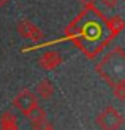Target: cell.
Masks as SVG:
<instances>
[{"label":"cell","instance_id":"277c9868","mask_svg":"<svg viewBox=\"0 0 125 130\" xmlns=\"http://www.w3.org/2000/svg\"><path fill=\"white\" fill-rule=\"evenodd\" d=\"M13 105H14V108H17L24 116H27L30 111H33L38 106V99L32 90L24 89L13 99Z\"/></svg>","mask_w":125,"mask_h":130},{"label":"cell","instance_id":"7a4b0ae2","mask_svg":"<svg viewBox=\"0 0 125 130\" xmlns=\"http://www.w3.org/2000/svg\"><path fill=\"white\" fill-rule=\"evenodd\" d=\"M97 71L111 87L125 83V53L120 46H116L97 63Z\"/></svg>","mask_w":125,"mask_h":130},{"label":"cell","instance_id":"2e32d148","mask_svg":"<svg viewBox=\"0 0 125 130\" xmlns=\"http://www.w3.org/2000/svg\"><path fill=\"white\" fill-rule=\"evenodd\" d=\"M6 2H8V0H0V6H3V5H5Z\"/></svg>","mask_w":125,"mask_h":130},{"label":"cell","instance_id":"8fae6325","mask_svg":"<svg viewBox=\"0 0 125 130\" xmlns=\"http://www.w3.org/2000/svg\"><path fill=\"white\" fill-rule=\"evenodd\" d=\"M113 94H114V97L119 102H123L125 100V83L123 84H119V86H116V87H113Z\"/></svg>","mask_w":125,"mask_h":130},{"label":"cell","instance_id":"6da1fadb","mask_svg":"<svg viewBox=\"0 0 125 130\" xmlns=\"http://www.w3.org/2000/svg\"><path fill=\"white\" fill-rule=\"evenodd\" d=\"M65 37L89 59H95L113 40L108 29V18L97 6L84 8L67 25Z\"/></svg>","mask_w":125,"mask_h":130},{"label":"cell","instance_id":"ba28073f","mask_svg":"<svg viewBox=\"0 0 125 130\" xmlns=\"http://www.w3.org/2000/svg\"><path fill=\"white\" fill-rule=\"evenodd\" d=\"M123 27H125V21L120 14H116V16L108 19V29H109V34L113 35V38H116L119 35L123 30Z\"/></svg>","mask_w":125,"mask_h":130},{"label":"cell","instance_id":"52a82bcc","mask_svg":"<svg viewBox=\"0 0 125 130\" xmlns=\"http://www.w3.org/2000/svg\"><path fill=\"white\" fill-rule=\"evenodd\" d=\"M35 90H37L35 95H38L40 99H51V97L54 95V84L49 79H41L37 84Z\"/></svg>","mask_w":125,"mask_h":130},{"label":"cell","instance_id":"5bb4252c","mask_svg":"<svg viewBox=\"0 0 125 130\" xmlns=\"http://www.w3.org/2000/svg\"><path fill=\"white\" fill-rule=\"evenodd\" d=\"M82 2V6L84 8H90V6H95V2L97 0H81Z\"/></svg>","mask_w":125,"mask_h":130},{"label":"cell","instance_id":"3957f363","mask_svg":"<svg viewBox=\"0 0 125 130\" xmlns=\"http://www.w3.org/2000/svg\"><path fill=\"white\" fill-rule=\"evenodd\" d=\"M97 124L103 130H119L123 124V116L117 108L106 106L97 116Z\"/></svg>","mask_w":125,"mask_h":130},{"label":"cell","instance_id":"9a60e30c","mask_svg":"<svg viewBox=\"0 0 125 130\" xmlns=\"http://www.w3.org/2000/svg\"><path fill=\"white\" fill-rule=\"evenodd\" d=\"M0 130H19V128H17V125H16V127H2Z\"/></svg>","mask_w":125,"mask_h":130},{"label":"cell","instance_id":"30bf717a","mask_svg":"<svg viewBox=\"0 0 125 130\" xmlns=\"http://www.w3.org/2000/svg\"><path fill=\"white\" fill-rule=\"evenodd\" d=\"M25 118L32 122V125H35V124H40V122L46 121V111H44L41 106H37L33 111H30Z\"/></svg>","mask_w":125,"mask_h":130},{"label":"cell","instance_id":"8992f818","mask_svg":"<svg viewBox=\"0 0 125 130\" xmlns=\"http://www.w3.org/2000/svg\"><path fill=\"white\" fill-rule=\"evenodd\" d=\"M63 59L60 53H57V51H46V53H43L40 57H38V65L46 70V71H51V70H56L59 65H62Z\"/></svg>","mask_w":125,"mask_h":130},{"label":"cell","instance_id":"9c48e42d","mask_svg":"<svg viewBox=\"0 0 125 130\" xmlns=\"http://www.w3.org/2000/svg\"><path fill=\"white\" fill-rule=\"evenodd\" d=\"M17 125V116L13 111H5L0 116V128L2 127H16Z\"/></svg>","mask_w":125,"mask_h":130},{"label":"cell","instance_id":"4fadbf2b","mask_svg":"<svg viewBox=\"0 0 125 130\" xmlns=\"http://www.w3.org/2000/svg\"><path fill=\"white\" fill-rule=\"evenodd\" d=\"M101 2H103L104 6H108V8H116L119 0H101Z\"/></svg>","mask_w":125,"mask_h":130},{"label":"cell","instance_id":"5b68a950","mask_svg":"<svg viewBox=\"0 0 125 130\" xmlns=\"http://www.w3.org/2000/svg\"><path fill=\"white\" fill-rule=\"evenodd\" d=\"M17 34L22 38L30 40V41H41L43 40V32L37 25L32 24L30 21H27V19H24V21H21L17 24Z\"/></svg>","mask_w":125,"mask_h":130},{"label":"cell","instance_id":"7c38bea8","mask_svg":"<svg viewBox=\"0 0 125 130\" xmlns=\"http://www.w3.org/2000/svg\"><path fill=\"white\" fill-rule=\"evenodd\" d=\"M33 130H54V127H52V124L46 119V121L40 122V124H35L33 125Z\"/></svg>","mask_w":125,"mask_h":130}]
</instances>
